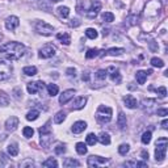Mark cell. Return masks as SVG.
I'll list each match as a JSON object with an SVG mask.
<instances>
[{"label":"cell","instance_id":"cell-54","mask_svg":"<svg viewBox=\"0 0 168 168\" xmlns=\"http://www.w3.org/2000/svg\"><path fill=\"white\" fill-rule=\"evenodd\" d=\"M148 46H150V50H151V51H156V50H158V47H156V42H155V41H151Z\"/></svg>","mask_w":168,"mask_h":168},{"label":"cell","instance_id":"cell-30","mask_svg":"<svg viewBox=\"0 0 168 168\" xmlns=\"http://www.w3.org/2000/svg\"><path fill=\"white\" fill-rule=\"evenodd\" d=\"M151 137H152L151 131H145V133L142 134V138H141L142 143H143V145H148L150 142H151Z\"/></svg>","mask_w":168,"mask_h":168},{"label":"cell","instance_id":"cell-1","mask_svg":"<svg viewBox=\"0 0 168 168\" xmlns=\"http://www.w3.org/2000/svg\"><path fill=\"white\" fill-rule=\"evenodd\" d=\"M26 49L20 42H8L0 47V53H3L11 60H19L25 54Z\"/></svg>","mask_w":168,"mask_h":168},{"label":"cell","instance_id":"cell-46","mask_svg":"<svg viewBox=\"0 0 168 168\" xmlns=\"http://www.w3.org/2000/svg\"><path fill=\"white\" fill-rule=\"evenodd\" d=\"M155 102H156L155 99H145L143 101H142V105H143V108H151Z\"/></svg>","mask_w":168,"mask_h":168},{"label":"cell","instance_id":"cell-4","mask_svg":"<svg viewBox=\"0 0 168 168\" xmlns=\"http://www.w3.org/2000/svg\"><path fill=\"white\" fill-rule=\"evenodd\" d=\"M96 120L99 124H108L112 120V108L100 105L97 112H96Z\"/></svg>","mask_w":168,"mask_h":168},{"label":"cell","instance_id":"cell-40","mask_svg":"<svg viewBox=\"0 0 168 168\" xmlns=\"http://www.w3.org/2000/svg\"><path fill=\"white\" fill-rule=\"evenodd\" d=\"M96 143H97V137H96L93 133L88 134V135H87V145H89V146H95Z\"/></svg>","mask_w":168,"mask_h":168},{"label":"cell","instance_id":"cell-37","mask_svg":"<svg viewBox=\"0 0 168 168\" xmlns=\"http://www.w3.org/2000/svg\"><path fill=\"white\" fill-rule=\"evenodd\" d=\"M42 166H44V167H58V162H57V160L54 159V158H49L47 160H45V162L44 163H42Z\"/></svg>","mask_w":168,"mask_h":168},{"label":"cell","instance_id":"cell-15","mask_svg":"<svg viewBox=\"0 0 168 168\" xmlns=\"http://www.w3.org/2000/svg\"><path fill=\"white\" fill-rule=\"evenodd\" d=\"M106 72H109V74H110V78H112V80H113V81H116L117 84H120V83H121V74H120V71L117 70L116 67H113V66L108 67Z\"/></svg>","mask_w":168,"mask_h":168},{"label":"cell","instance_id":"cell-19","mask_svg":"<svg viewBox=\"0 0 168 168\" xmlns=\"http://www.w3.org/2000/svg\"><path fill=\"white\" fill-rule=\"evenodd\" d=\"M51 142H53L51 133H50V134H44V135H41V143H42V147H49Z\"/></svg>","mask_w":168,"mask_h":168},{"label":"cell","instance_id":"cell-23","mask_svg":"<svg viewBox=\"0 0 168 168\" xmlns=\"http://www.w3.org/2000/svg\"><path fill=\"white\" fill-rule=\"evenodd\" d=\"M124 166L125 167H147V163H145V162H135V160H130V162H125L124 163Z\"/></svg>","mask_w":168,"mask_h":168},{"label":"cell","instance_id":"cell-7","mask_svg":"<svg viewBox=\"0 0 168 168\" xmlns=\"http://www.w3.org/2000/svg\"><path fill=\"white\" fill-rule=\"evenodd\" d=\"M35 30L42 35H50L54 32V28L51 25H49L47 23H45V21H38L37 25H35Z\"/></svg>","mask_w":168,"mask_h":168},{"label":"cell","instance_id":"cell-55","mask_svg":"<svg viewBox=\"0 0 168 168\" xmlns=\"http://www.w3.org/2000/svg\"><path fill=\"white\" fill-rule=\"evenodd\" d=\"M81 79H83L84 81H89V72H88V71L83 72V76H81Z\"/></svg>","mask_w":168,"mask_h":168},{"label":"cell","instance_id":"cell-27","mask_svg":"<svg viewBox=\"0 0 168 168\" xmlns=\"http://www.w3.org/2000/svg\"><path fill=\"white\" fill-rule=\"evenodd\" d=\"M76 152L79 154V155H85L87 154V146L83 142H79V143H76Z\"/></svg>","mask_w":168,"mask_h":168},{"label":"cell","instance_id":"cell-45","mask_svg":"<svg viewBox=\"0 0 168 168\" xmlns=\"http://www.w3.org/2000/svg\"><path fill=\"white\" fill-rule=\"evenodd\" d=\"M129 150H130V146H129L127 143L126 145H121L120 147H118V152H120V155H122V156H125L126 154L129 152Z\"/></svg>","mask_w":168,"mask_h":168},{"label":"cell","instance_id":"cell-14","mask_svg":"<svg viewBox=\"0 0 168 168\" xmlns=\"http://www.w3.org/2000/svg\"><path fill=\"white\" fill-rule=\"evenodd\" d=\"M85 129H87V122H84V121H76L72 125L71 130H72L74 134H80V133H83Z\"/></svg>","mask_w":168,"mask_h":168},{"label":"cell","instance_id":"cell-8","mask_svg":"<svg viewBox=\"0 0 168 168\" xmlns=\"http://www.w3.org/2000/svg\"><path fill=\"white\" fill-rule=\"evenodd\" d=\"M55 53H57V49L53 45H45L44 47H41V50H40V58L49 59V58H51V57H54Z\"/></svg>","mask_w":168,"mask_h":168},{"label":"cell","instance_id":"cell-5","mask_svg":"<svg viewBox=\"0 0 168 168\" xmlns=\"http://www.w3.org/2000/svg\"><path fill=\"white\" fill-rule=\"evenodd\" d=\"M160 8H162V3H160V0H151V2H148L145 7V16L146 17L158 16Z\"/></svg>","mask_w":168,"mask_h":168},{"label":"cell","instance_id":"cell-10","mask_svg":"<svg viewBox=\"0 0 168 168\" xmlns=\"http://www.w3.org/2000/svg\"><path fill=\"white\" fill-rule=\"evenodd\" d=\"M106 162H108V159L106 158H101V156H89L88 158V162H87V166L88 167H97L100 166V164H105Z\"/></svg>","mask_w":168,"mask_h":168},{"label":"cell","instance_id":"cell-12","mask_svg":"<svg viewBox=\"0 0 168 168\" xmlns=\"http://www.w3.org/2000/svg\"><path fill=\"white\" fill-rule=\"evenodd\" d=\"M17 126H19V118L15 116H11L9 118L5 121V129L8 131H15Z\"/></svg>","mask_w":168,"mask_h":168},{"label":"cell","instance_id":"cell-51","mask_svg":"<svg viewBox=\"0 0 168 168\" xmlns=\"http://www.w3.org/2000/svg\"><path fill=\"white\" fill-rule=\"evenodd\" d=\"M33 166H34L33 160H25V162L21 163V167H33Z\"/></svg>","mask_w":168,"mask_h":168},{"label":"cell","instance_id":"cell-36","mask_svg":"<svg viewBox=\"0 0 168 168\" xmlns=\"http://www.w3.org/2000/svg\"><path fill=\"white\" fill-rule=\"evenodd\" d=\"M151 64L154 67H158V69H162V67H164V62L160 58H156V57H154V58H151Z\"/></svg>","mask_w":168,"mask_h":168},{"label":"cell","instance_id":"cell-48","mask_svg":"<svg viewBox=\"0 0 168 168\" xmlns=\"http://www.w3.org/2000/svg\"><path fill=\"white\" fill-rule=\"evenodd\" d=\"M106 70H99L97 72H96V78L100 80H105V78H106Z\"/></svg>","mask_w":168,"mask_h":168},{"label":"cell","instance_id":"cell-26","mask_svg":"<svg viewBox=\"0 0 168 168\" xmlns=\"http://www.w3.org/2000/svg\"><path fill=\"white\" fill-rule=\"evenodd\" d=\"M124 51H125V50L121 49V47H112V49L106 50V54H109L112 57H117V55H121Z\"/></svg>","mask_w":168,"mask_h":168},{"label":"cell","instance_id":"cell-2","mask_svg":"<svg viewBox=\"0 0 168 168\" xmlns=\"http://www.w3.org/2000/svg\"><path fill=\"white\" fill-rule=\"evenodd\" d=\"M78 12L84 15L87 19L92 20L96 19V16L99 15L100 9H101V3L100 2H88V0H83L80 2L76 7Z\"/></svg>","mask_w":168,"mask_h":168},{"label":"cell","instance_id":"cell-49","mask_svg":"<svg viewBox=\"0 0 168 168\" xmlns=\"http://www.w3.org/2000/svg\"><path fill=\"white\" fill-rule=\"evenodd\" d=\"M13 95H15L16 99H21V97H23V91H21V88L16 87L15 89H13Z\"/></svg>","mask_w":168,"mask_h":168},{"label":"cell","instance_id":"cell-28","mask_svg":"<svg viewBox=\"0 0 168 168\" xmlns=\"http://www.w3.org/2000/svg\"><path fill=\"white\" fill-rule=\"evenodd\" d=\"M38 116H40V110L33 109V110H30V112L26 114V120L28 121H35L38 118Z\"/></svg>","mask_w":168,"mask_h":168},{"label":"cell","instance_id":"cell-53","mask_svg":"<svg viewBox=\"0 0 168 168\" xmlns=\"http://www.w3.org/2000/svg\"><path fill=\"white\" fill-rule=\"evenodd\" d=\"M70 25L72 28H76V26H79V25H80V21L78 19H72V20H71V23H70Z\"/></svg>","mask_w":168,"mask_h":168},{"label":"cell","instance_id":"cell-20","mask_svg":"<svg viewBox=\"0 0 168 168\" xmlns=\"http://www.w3.org/2000/svg\"><path fill=\"white\" fill-rule=\"evenodd\" d=\"M147 76H148V75H147L146 71H137V74H135V78H137V81L139 84H145Z\"/></svg>","mask_w":168,"mask_h":168},{"label":"cell","instance_id":"cell-60","mask_svg":"<svg viewBox=\"0 0 168 168\" xmlns=\"http://www.w3.org/2000/svg\"><path fill=\"white\" fill-rule=\"evenodd\" d=\"M2 38H3V35H2V34H0V41H2Z\"/></svg>","mask_w":168,"mask_h":168},{"label":"cell","instance_id":"cell-18","mask_svg":"<svg viewBox=\"0 0 168 168\" xmlns=\"http://www.w3.org/2000/svg\"><path fill=\"white\" fill-rule=\"evenodd\" d=\"M97 141H100V143L104 145V146L110 145V137H109V134L108 133H104V131H102V133H100Z\"/></svg>","mask_w":168,"mask_h":168},{"label":"cell","instance_id":"cell-42","mask_svg":"<svg viewBox=\"0 0 168 168\" xmlns=\"http://www.w3.org/2000/svg\"><path fill=\"white\" fill-rule=\"evenodd\" d=\"M23 134H24L25 138H32L33 137V134H34V130L32 127H29V126H25L23 129Z\"/></svg>","mask_w":168,"mask_h":168},{"label":"cell","instance_id":"cell-38","mask_svg":"<svg viewBox=\"0 0 168 168\" xmlns=\"http://www.w3.org/2000/svg\"><path fill=\"white\" fill-rule=\"evenodd\" d=\"M58 13L60 15V17L67 19V17L70 16V9L67 8V7H59V8H58Z\"/></svg>","mask_w":168,"mask_h":168},{"label":"cell","instance_id":"cell-44","mask_svg":"<svg viewBox=\"0 0 168 168\" xmlns=\"http://www.w3.org/2000/svg\"><path fill=\"white\" fill-rule=\"evenodd\" d=\"M126 24L127 25H130V26H133V25H137L138 24V16H135V15H130L126 19Z\"/></svg>","mask_w":168,"mask_h":168},{"label":"cell","instance_id":"cell-31","mask_svg":"<svg viewBox=\"0 0 168 168\" xmlns=\"http://www.w3.org/2000/svg\"><path fill=\"white\" fill-rule=\"evenodd\" d=\"M8 104H9V97H8V95H7L5 92L0 91V105L7 106Z\"/></svg>","mask_w":168,"mask_h":168},{"label":"cell","instance_id":"cell-39","mask_svg":"<svg viewBox=\"0 0 168 168\" xmlns=\"http://www.w3.org/2000/svg\"><path fill=\"white\" fill-rule=\"evenodd\" d=\"M54 152L57 155H62V154L66 152V146L63 143H57V146L54 147Z\"/></svg>","mask_w":168,"mask_h":168},{"label":"cell","instance_id":"cell-59","mask_svg":"<svg viewBox=\"0 0 168 168\" xmlns=\"http://www.w3.org/2000/svg\"><path fill=\"white\" fill-rule=\"evenodd\" d=\"M51 3H58V2H60V0H50Z\"/></svg>","mask_w":168,"mask_h":168},{"label":"cell","instance_id":"cell-3","mask_svg":"<svg viewBox=\"0 0 168 168\" xmlns=\"http://www.w3.org/2000/svg\"><path fill=\"white\" fill-rule=\"evenodd\" d=\"M167 142L168 139L166 137H162L156 141V148H155V159L156 162H163L166 158V152H167Z\"/></svg>","mask_w":168,"mask_h":168},{"label":"cell","instance_id":"cell-24","mask_svg":"<svg viewBox=\"0 0 168 168\" xmlns=\"http://www.w3.org/2000/svg\"><path fill=\"white\" fill-rule=\"evenodd\" d=\"M23 72L26 75V76H34L35 74H37V67L34 66H26L23 69Z\"/></svg>","mask_w":168,"mask_h":168},{"label":"cell","instance_id":"cell-13","mask_svg":"<svg viewBox=\"0 0 168 168\" xmlns=\"http://www.w3.org/2000/svg\"><path fill=\"white\" fill-rule=\"evenodd\" d=\"M74 95H75V89H67V91H64L59 97V104H62V105L67 104L74 97Z\"/></svg>","mask_w":168,"mask_h":168},{"label":"cell","instance_id":"cell-52","mask_svg":"<svg viewBox=\"0 0 168 168\" xmlns=\"http://www.w3.org/2000/svg\"><path fill=\"white\" fill-rule=\"evenodd\" d=\"M156 113H158V116H167L168 114V109H166V108H163V109H158L156 110Z\"/></svg>","mask_w":168,"mask_h":168},{"label":"cell","instance_id":"cell-47","mask_svg":"<svg viewBox=\"0 0 168 168\" xmlns=\"http://www.w3.org/2000/svg\"><path fill=\"white\" fill-rule=\"evenodd\" d=\"M156 93H158V96L160 99H164L167 96V89L166 87H159L158 89H156Z\"/></svg>","mask_w":168,"mask_h":168},{"label":"cell","instance_id":"cell-22","mask_svg":"<svg viewBox=\"0 0 168 168\" xmlns=\"http://www.w3.org/2000/svg\"><path fill=\"white\" fill-rule=\"evenodd\" d=\"M126 124H127L126 116H125L122 112H120V114H118V120H117V125H118V127H120V129H125V127H126Z\"/></svg>","mask_w":168,"mask_h":168},{"label":"cell","instance_id":"cell-32","mask_svg":"<svg viewBox=\"0 0 168 168\" xmlns=\"http://www.w3.org/2000/svg\"><path fill=\"white\" fill-rule=\"evenodd\" d=\"M85 35L89 38V40H95V38H97V30L93 29V28H88L87 30H85Z\"/></svg>","mask_w":168,"mask_h":168},{"label":"cell","instance_id":"cell-11","mask_svg":"<svg viewBox=\"0 0 168 168\" xmlns=\"http://www.w3.org/2000/svg\"><path fill=\"white\" fill-rule=\"evenodd\" d=\"M19 25H20V20H19V17H16V16H9L5 21V28L8 30H15Z\"/></svg>","mask_w":168,"mask_h":168},{"label":"cell","instance_id":"cell-6","mask_svg":"<svg viewBox=\"0 0 168 168\" xmlns=\"http://www.w3.org/2000/svg\"><path fill=\"white\" fill-rule=\"evenodd\" d=\"M13 71V67L9 62H5V60H0V80H5L11 76Z\"/></svg>","mask_w":168,"mask_h":168},{"label":"cell","instance_id":"cell-29","mask_svg":"<svg viewBox=\"0 0 168 168\" xmlns=\"http://www.w3.org/2000/svg\"><path fill=\"white\" fill-rule=\"evenodd\" d=\"M63 166L64 167H78V166H80V163L78 162V160H75V159H72V158H69V159H66L63 162Z\"/></svg>","mask_w":168,"mask_h":168},{"label":"cell","instance_id":"cell-43","mask_svg":"<svg viewBox=\"0 0 168 168\" xmlns=\"http://www.w3.org/2000/svg\"><path fill=\"white\" fill-rule=\"evenodd\" d=\"M101 17H102L104 21H106V23H112V21H114V15L112 12H104L101 15Z\"/></svg>","mask_w":168,"mask_h":168},{"label":"cell","instance_id":"cell-50","mask_svg":"<svg viewBox=\"0 0 168 168\" xmlns=\"http://www.w3.org/2000/svg\"><path fill=\"white\" fill-rule=\"evenodd\" d=\"M66 74L69 75L70 78H75V76H76V70H75V69H72V67H71V69H67Z\"/></svg>","mask_w":168,"mask_h":168},{"label":"cell","instance_id":"cell-58","mask_svg":"<svg viewBox=\"0 0 168 168\" xmlns=\"http://www.w3.org/2000/svg\"><path fill=\"white\" fill-rule=\"evenodd\" d=\"M108 33H109V29H104V32H102L104 35H108Z\"/></svg>","mask_w":168,"mask_h":168},{"label":"cell","instance_id":"cell-25","mask_svg":"<svg viewBox=\"0 0 168 168\" xmlns=\"http://www.w3.org/2000/svg\"><path fill=\"white\" fill-rule=\"evenodd\" d=\"M8 154L11 156H17L19 155V146H17V143H11L8 145Z\"/></svg>","mask_w":168,"mask_h":168},{"label":"cell","instance_id":"cell-35","mask_svg":"<svg viewBox=\"0 0 168 168\" xmlns=\"http://www.w3.org/2000/svg\"><path fill=\"white\" fill-rule=\"evenodd\" d=\"M51 133V126H50V121H47L44 126L40 127V135H44V134H50Z\"/></svg>","mask_w":168,"mask_h":168},{"label":"cell","instance_id":"cell-33","mask_svg":"<svg viewBox=\"0 0 168 168\" xmlns=\"http://www.w3.org/2000/svg\"><path fill=\"white\" fill-rule=\"evenodd\" d=\"M47 92H49V95H50V96H55V95H58V92H59L58 85H57V84H47Z\"/></svg>","mask_w":168,"mask_h":168},{"label":"cell","instance_id":"cell-56","mask_svg":"<svg viewBox=\"0 0 168 168\" xmlns=\"http://www.w3.org/2000/svg\"><path fill=\"white\" fill-rule=\"evenodd\" d=\"M141 155H142V159H145V160H147V159H148V152L146 151V150H143V151H142Z\"/></svg>","mask_w":168,"mask_h":168},{"label":"cell","instance_id":"cell-17","mask_svg":"<svg viewBox=\"0 0 168 168\" xmlns=\"http://www.w3.org/2000/svg\"><path fill=\"white\" fill-rule=\"evenodd\" d=\"M85 102H87V97H78V99H75V101L72 102V109L79 110L81 108H84Z\"/></svg>","mask_w":168,"mask_h":168},{"label":"cell","instance_id":"cell-41","mask_svg":"<svg viewBox=\"0 0 168 168\" xmlns=\"http://www.w3.org/2000/svg\"><path fill=\"white\" fill-rule=\"evenodd\" d=\"M95 57H99V50L97 49H89L87 51V54H85V58L87 59H92V58H95Z\"/></svg>","mask_w":168,"mask_h":168},{"label":"cell","instance_id":"cell-21","mask_svg":"<svg viewBox=\"0 0 168 168\" xmlns=\"http://www.w3.org/2000/svg\"><path fill=\"white\" fill-rule=\"evenodd\" d=\"M57 38H58V40L64 45H70V42H71L70 34H67V33H58L57 34Z\"/></svg>","mask_w":168,"mask_h":168},{"label":"cell","instance_id":"cell-57","mask_svg":"<svg viewBox=\"0 0 168 168\" xmlns=\"http://www.w3.org/2000/svg\"><path fill=\"white\" fill-rule=\"evenodd\" d=\"M162 127H163V129H167V127H168V121H167V120H164L163 122H162Z\"/></svg>","mask_w":168,"mask_h":168},{"label":"cell","instance_id":"cell-34","mask_svg":"<svg viewBox=\"0 0 168 168\" xmlns=\"http://www.w3.org/2000/svg\"><path fill=\"white\" fill-rule=\"evenodd\" d=\"M64 120H66V113H64L63 110L58 112V113L55 114V117H54V122L55 124H62Z\"/></svg>","mask_w":168,"mask_h":168},{"label":"cell","instance_id":"cell-9","mask_svg":"<svg viewBox=\"0 0 168 168\" xmlns=\"http://www.w3.org/2000/svg\"><path fill=\"white\" fill-rule=\"evenodd\" d=\"M44 88H45V83L44 81H32V83L28 84V92H29L30 95H35L37 92H40V91H44Z\"/></svg>","mask_w":168,"mask_h":168},{"label":"cell","instance_id":"cell-16","mask_svg":"<svg viewBox=\"0 0 168 168\" xmlns=\"http://www.w3.org/2000/svg\"><path fill=\"white\" fill-rule=\"evenodd\" d=\"M124 102H125V105H126L127 108H130V109L137 108V105H138L137 99H135L133 95H126V96H125V97H124Z\"/></svg>","mask_w":168,"mask_h":168}]
</instances>
